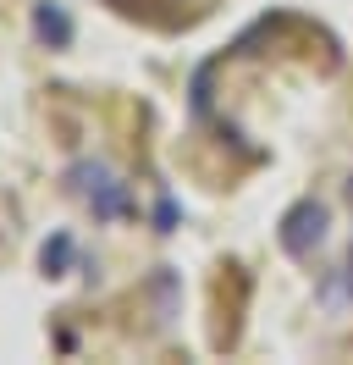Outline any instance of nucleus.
I'll use <instances>...</instances> for the list:
<instances>
[{
    "label": "nucleus",
    "instance_id": "1",
    "mask_svg": "<svg viewBox=\"0 0 353 365\" xmlns=\"http://www.w3.org/2000/svg\"><path fill=\"white\" fill-rule=\"evenodd\" d=\"M320 238H326V205H320V200H298V205L282 216V250L293 255V260H304V255H315Z\"/></svg>",
    "mask_w": 353,
    "mask_h": 365
},
{
    "label": "nucleus",
    "instance_id": "2",
    "mask_svg": "<svg viewBox=\"0 0 353 365\" xmlns=\"http://www.w3.org/2000/svg\"><path fill=\"white\" fill-rule=\"evenodd\" d=\"M33 34H39L50 50H61V45H72V17H66L61 6H39V11H33Z\"/></svg>",
    "mask_w": 353,
    "mask_h": 365
},
{
    "label": "nucleus",
    "instance_id": "3",
    "mask_svg": "<svg viewBox=\"0 0 353 365\" xmlns=\"http://www.w3.org/2000/svg\"><path fill=\"white\" fill-rule=\"evenodd\" d=\"M66 255H72V238H66V232H61V238H56V244H44V272H50V277H61V266H66Z\"/></svg>",
    "mask_w": 353,
    "mask_h": 365
}]
</instances>
